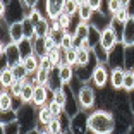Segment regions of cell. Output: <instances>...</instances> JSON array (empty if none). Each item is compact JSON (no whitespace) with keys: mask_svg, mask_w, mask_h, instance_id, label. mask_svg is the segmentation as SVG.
I'll use <instances>...</instances> for the list:
<instances>
[{"mask_svg":"<svg viewBox=\"0 0 134 134\" xmlns=\"http://www.w3.org/2000/svg\"><path fill=\"white\" fill-rule=\"evenodd\" d=\"M115 127H117V119L110 110L98 108L88 115V131L93 134H112Z\"/></svg>","mask_w":134,"mask_h":134,"instance_id":"cell-1","label":"cell"},{"mask_svg":"<svg viewBox=\"0 0 134 134\" xmlns=\"http://www.w3.org/2000/svg\"><path fill=\"white\" fill-rule=\"evenodd\" d=\"M0 55H2V67H14L23 62V53L19 50V45L10 41V43H2L0 48Z\"/></svg>","mask_w":134,"mask_h":134,"instance_id":"cell-2","label":"cell"},{"mask_svg":"<svg viewBox=\"0 0 134 134\" xmlns=\"http://www.w3.org/2000/svg\"><path fill=\"white\" fill-rule=\"evenodd\" d=\"M33 107H35L33 103H24L17 110V120H19L21 129L24 131L35 129L36 124H38V112H35Z\"/></svg>","mask_w":134,"mask_h":134,"instance_id":"cell-3","label":"cell"},{"mask_svg":"<svg viewBox=\"0 0 134 134\" xmlns=\"http://www.w3.org/2000/svg\"><path fill=\"white\" fill-rule=\"evenodd\" d=\"M28 7L24 5L23 0H10L7 2V10H5V21L9 23H16V21H23L28 16Z\"/></svg>","mask_w":134,"mask_h":134,"instance_id":"cell-4","label":"cell"},{"mask_svg":"<svg viewBox=\"0 0 134 134\" xmlns=\"http://www.w3.org/2000/svg\"><path fill=\"white\" fill-rule=\"evenodd\" d=\"M77 102L81 110H91L96 103V95H95V90L90 86V84L84 83L83 86L79 88L77 91Z\"/></svg>","mask_w":134,"mask_h":134,"instance_id":"cell-5","label":"cell"},{"mask_svg":"<svg viewBox=\"0 0 134 134\" xmlns=\"http://www.w3.org/2000/svg\"><path fill=\"white\" fill-rule=\"evenodd\" d=\"M108 79H110V71L107 69L105 64H96L95 69H93V76H91V81L95 84L96 88H105V84L108 83Z\"/></svg>","mask_w":134,"mask_h":134,"instance_id":"cell-6","label":"cell"},{"mask_svg":"<svg viewBox=\"0 0 134 134\" xmlns=\"http://www.w3.org/2000/svg\"><path fill=\"white\" fill-rule=\"evenodd\" d=\"M100 43L107 48V50H112L117 43H120V35L115 31L112 26H107L102 29V38H100Z\"/></svg>","mask_w":134,"mask_h":134,"instance_id":"cell-7","label":"cell"},{"mask_svg":"<svg viewBox=\"0 0 134 134\" xmlns=\"http://www.w3.org/2000/svg\"><path fill=\"white\" fill-rule=\"evenodd\" d=\"M120 41H122L124 47L134 45V17H129V19L124 23L122 33H120Z\"/></svg>","mask_w":134,"mask_h":134,"instance_id":"cell-8","label":"cell"},{"mask_svg":"<svg viewBox=\"0 0 134 134\" xmlns=\"http://www.w3.org/2000/svg\"><path fill=\"white\" fill-rule=\"evenodd\" d=\"M65 0H45V12L48 19H55L60 12H64Z\"/></svg>","mask_w":134,"mask_h":134,"instance_id":"cell-9","label":"cell"},{"mask_svg":"<svg viewBox=\"0 0 134 134\" xmlns=\"http://www.w3.org/2000/svg\"><path fill=\"white\" fill-rule=\"evenodd\" d=\"M23 21H16V23H10V24H9V38H10V41H14V43H21V41L26 38V35H24V24H23Z\"/></svg>","mask_w":134,"mask_h":134,"instance_id":"cell-10","label":"cell"},{"mask_svg":"<svg viewBox=\"0 0 134 134\" xmlns=\"http://www.w3.org/2000/svg\"><path fill=\"white\" fill-rule=\"evenodd\" d=\"M52 91L48 90L45 84H36L35 88V95H33V105L35 107H43L48 103V95Z\"/></svg>","mask_w":134,"mask_h":134,"instance_id":"cell-11","label":"cell"},{"mask_svg":"<svg viewBox=\"0 0 134 134\" xmlns=\"http://www.w3.org/2000/svg\"><path fill=\"white\" fill-rule=\"evenodd\" d=\"M124 77H126V69L124 67H112L110 71V84L115 91L122 90L124 84Z\"/></svg>","mask_w":134,"mask_h":134,"instance_id":"cell-12","label":"cell"},{"mask_svg":"<svg viewBox=\"0 0 134 134\" xmlns=\"http://www.w3.org/2000/svg\"><path fill=\"white\" fill-rule=\"evenodd\" d=\"M31 40V43H33V53L35 55H38L40 59H43V57L48 55V48H47V40L45 38H40V36H33Z\"/></svg>","mask_w":134,"mask_h":134,"instance_id":"cell-13","label":"cell"},{"mask_svg":"<svg viewBox=\"0 0 134 134\" xmlns=\"http://www.w3.org/2000/svg\"><path fill=\"white\" fill-rule=\"evenodd\" d=\"M81 110L77 115H74L71 120V131L72 132H79V131H88V115L83 114Z\"/></svg>","mask_w":134,"mask_h":134,"instance_id":"cell-14","label":"cell"},{"mask_svg":"<svg viewBox=\"0 0 134 134\" xmlns=\"http://www.w3.org/2000/svg\"><path fill=\"white\" fill-rule=\"evenodd\" d=\"M74 71H76L74 65H71V64H67V62L57 67V72H59V76H60L64 84H71L72 77H74Z\"/></svg>","mask_w":134,"mask_h":134,"instance_id":"cell-15","label":"cell"},{"mask_svg":"<svg viewBox=\"0 0 134 134\" xmlns=\"http://www.w3.org/2000/svg\"><path fill=\"white\" fill-rule=\"evenodd\" d=\"M10 108H14V95L10 93V90L2 88V93H0V112L10 110Z\"/></svg>","mask_w":134,"mask_h":134,"instance_id":"cell-16","label":"cell"},{"mask_svg":"<svg viewBox=\"0 0 134 134\" xmlns=\"http://www.w3.org/2000/svg\"><path fill=\"white\" fill-rule=\"evenodd\" d=\"M77 16H79V19L84 21V23H91V19H93V16H95V10H93V7L88 4L86 0H83V2L79 4Z\"/></svg>","mask_w":134,"mask_h":134,"instance_id":"cell-17","label":"cell"},{"mask_svg":"<svg viewBox=\"0 0 134 134\" xmlns=\"http://www.w3.org/2000/svg\"><path fill=\"white\" fill-rule=\"evenodd\" d=\"M23 64H24V67H26L28 74H35V72L40 69L41 59H40L38 55H35V53H31V55H28V57H24V59H23Z\"/></svg>","mask_w":134,"mask_h":134,"instance_id":"cell-18","label":"cell"},{"mask_svg":"<svg viewBox=\"0 0 134 134\" xmlns=\"http://www.w3.org/2000/svg\"><path fill=\"white\" fill-rule=\"evenodd\" d=\"M14 81H16V77H14V72L10 67H2L0 69V86L9 90L14 84Z\"/></svg>","mask_w":134,"mask_h":134,"instance_id":"cell-19","label":"cell"},{"mask_svg":"<svg viewBox=\"0 0 134 134\" xmlns=\"http://www.w3.org/2000/svg\"><path fill=\"white\" fill-rule=\"evenodd\" d=\"M93 59H95V55H93V50H86V48L77 47V60H76V67L86 65V64H90Z\"/></svg>","mask_w":134,"mask_h":134,"instance_id":"cell-20","label":"cell"},{"mask_svg":"<svg viewBox=\"0 0 134 134\" xmlns=\"http://www.w3.org/2000/svg\"><path fill=\"white\" fill-rule=\"evenodd\" d=\"M108 53H110V50H107L102 43L93 47V55H95L98 64H108Z\"/></svg>","mask_w":134,"mask_h":134,"instance_id":"cell-21","label":"cell"},{"mask_svg":"<svg viewBox=\"0 0 134 134\" xmlns=\"http://www.w3.org/2000/svg\"><path fill=\"white\" fill-rule=\"evenodd\" d=\"M35 35L40 36V38H47L50 35V19H41L38 24L35 26Z\"/></svg>","mask_w":134,"mask_h":134,"instance_id":"cell-22","label":"cell"},{"mask_svg":"<svg viewBox=\"0 0 134 134\" xmlns=\"http://www.w3.org/2000/svg\"><path fill=\"white\" fill-rule=\"evenodd\" d=\"M62 86H65V84L62 83V79H60V76H59V72H57V69L55 71H52V74H50V77H48V83H47V88L53 93L55 90H59V88H62Z\"/></svg>","mask_w":134,"mask_h":134,"instance_id":"cell-23","label":"cell"},{"mask_svg":"<svg viewBox=\"0 0 134 134\" xmlns=\"http://www.w3.org/2000/svg\"><path fill=\"white\" fill-rule=\"evenodd\" d=\"M55 119V115L52 114V110L48 108V105H43V107H40V110H38V122L41 124H50L52 120Z\"/></svg>","mask_w":134,"mask_h":134,"instance_id":"cell-24","label":"cell"},{"mask_svg":"<svg viewBox=\"0 0 134 134\" xmlns=\"http://www.w3.org/2000/svg\"><path fill=\"white\" fill-rule=\"evenodd\" d=\"M35 88H36V84H33V83H26L23 86V91H21V100H23L24 103H33Z\"/></svg>","mask_w":134,"mask_h":134,"instance_id":"cell-25","label":"cell"},{"mask_svg":"<svg viewBox=\"0 0 134 134\" xmlns=\"http://www.w3.org/2000/svg\"><path fill=\"white\" fill-rule=\"evenodd\" d=\"M90 26H91V23L79 21V24L76 26V31H74L76 41H77V40H83V38H88V35H90Z\"/></svg>","mask_w":134,"mask_h":134,"instance_id":"cell-26","label":"cell"},{"mask_svg":"<svg viewBox=\"0 0 134 134\" xmlns=\"http://www.w3.org/2000/svg\"><path fill=\"white\" fill-rule=\"evenodd\" d=\"M124 67L134 69V45L124 47Z\"/></svg>","mask_w":134,"mask_h":134,"instance_id":"cell-27","label":"cell"},{"mask_svg":"<svg viewBox=\"0 0 134 134\" xmlns=\"http://www.w3.org/2000/svg\"><path fill=\"white\" fill-rule=\"evenodd\" d=\"M122 90L126 93H132L134 91V71L132 69H126V77H124Z\"/></svg>","mask_w":134,"mask_h":134,"instance_id":"cell-28","label":"cell"},{"mask_svg":"<svg viewBox=\"0 0 134 134\" xmlns=\"http://www.w3.org/2000/svg\"><path fill=\"white\" fill-rule=\"evenodd\" d=\"M12 72H14V77H16V81H24V79L28 77V71H26V67H24V64H17V65L10 67Z\"/></svg>","mask_w":134,"mask_h":134,"instance_id":"cell-29","label":"cell"},{"mask_svg":"<svg viewBox=\"0 0 134 134\" xmlns=\"http://www.w3.org/2000/svg\"><path fill=\"white\" fill-rule=\"evenodd\" d=\"M17 45H19V50H21V53H23V59L33 53V43H31V40H29V38H24L23 41L17 43Z\"/></svg>","mask_w":134,"mask_h":134,"instance_id":"cell-30","label":"cell"},{"mask_svg":"<svg viewBox=\"0 0 134 134\" xmlns=\"http://www.w3.org/2000/svg\"><path fill=\"white\" fill-rule=\"evenodd\" d=\"M50 74H52V71H47L45 67H40L38 71H36V83H38V84H45V86H47Z\"/></svg>","mask_w":134,"mask_h":134,"instance_id":"cell-31","label":"cell"},{"mask_svg":"<svg viewBox=\"0 0 134 134\" xmlns=\"http://www.w3.org/2000/svg\"><path fill=\"white\" fill-rule=\"evenodd\" d=\"M74 43H76V36L72 35V33L65 31V35L62 36V40H60V47L67 50V48H72V47H74Z\"/></svg>","mask_w":134,"mask_h":134,"instance_id":"cell-32","label":"cell"},{"mask_svg":"<svg viewBox=\"0 0 134 134\" xmlns=\"http://www.w3.org/2000/svg\"><path fill=\"white\" fill-rule=\"evenodd\" d=\"M77 9H79L77 0H65V5H64V12H65V14L74 16V14H77Z\"/></svg>","mask_w":134,"mask_h":134,"instance_id":"cell-33","label":"cell"},{"mask_svg":"<svg viewBox=\"0 0 134 134\" xmlns=\"http://www.w3.org/2000/svg\"><path fill=\"white\" fill-rule=\"evenodd\" d=\"M76 60H77V47L67 48L65 50V62L76 67Z\"/></svg>","mask_w":134,"mask_h":134,"instance_id":"cell-34","label":"cell"},{"mask_svg":"<svg viewBox=\"0 0 134 134\" xmlns=\"http://www.w3.org/2000/svg\"><path fill=\"white\" fill-rule=\"evenodd\" d=\"M131 17V14H129V10L127 9H119L117 12H115L114 16H112V19H115L117 23H120V24H124L127 19Z\"/></svg>","mask_w":134,"mask_h":134,"instance_id":"cell-35","label":"cell"},{"mask_svg":"<svg viewBox=\"0 0 134 134\" xmlns=\"http://www.w3.org/2000/svg\"><path fill=\"white\" fill-rule=\"evenodd\" d=\"M48 108H50L52 110V114L55 115V117H60V115H62V112H64V107L60 105L59 102H55V100H48Z\"/></svg>","mask_w":134,"mask_h":134,"instance_id":"cell-36","label":"cell"},{"mask_svg":"<svg viewBox=\"0 0 134 134\" xmlns=\"http://www.w3.org/2000/svg\"><path fill=\"white\" fill-rule=\"evenodd\" d=\"M26 17H28V19L31 21L35 26H36V24H38L41 19H43V16L40 14V10H38L36 7H35V9H29V10H28V16H26Z\"/></svg>","mask_w":134,"mask_h":134,"instance_id":"cell-37","label":"cell"},{"mask_svg":"<svg viewBox=\"0 0 134 134\" xmlns=\"http://www.w3.org/2000/svg\"><path fill=\"white\" fill-rule=\"evenodd\" d=\"M71 17H72V16H69V14H65V12H60L55 19L59 21V24L62 26L64 29H69V26H71Z\"/></svg>","mask_w":134,"mask_h":134,"instance_id":"cell-38","label":"cell"},{"mask_svg":"<svg viewBox=\"0 0 134 134\" xmlns=\"http://www.w3.org/2000/svg\"><path fill=\"white\" fill-rule=\"evenodd\" d=\"M23 24H24V35H26V38H33V36H35V24H33L28 17H24Z\"/></svg>","mask_w":134,"mask_h":134,"instance_id":"cell-39","label":"cell"},{"mask_svg":"<svg viewBox=\"0 0 134 134\" xmlns=\"http://www.w3.org/2000/svg\"><path fill=\"white\" fill-rule=\"evenodd\" d=\"M24 81H14V84H12L9 90H10V93L14 95V98H21V91H23V86H24Z\"/></svg>","mask_w":134,"mask_h":134,"instance_id":"cell-40","label":"cell"},{"mask_svg":"<svg viewBox=\"0 0 134 134\" xmlns=\"http://www.w3.org/2000/svg\"><path fill=\"white\" fill-rule=\"evenodd\" d=\"M48 127H50V134H60L62 132V122H60L59 117L53 119V120L48 124Z\"/></svg>","mask_w":134,"mask_h":134,"instance_id":"cell-41","label":"cell"},{"mask_svg":"<svg viewBox=\"0 0 134 134\" xmlns=\"http://www.w3.org/2000/svg\"><path fill=\"white\" fill-rule=\"evenodd\" d=\"M107 9H108V12L114 16L115 12H117L119 9H122V7H120V4H119V0H107Z\"/></svg>","mask_w":134,"mask_h":134,"instance_id":"cell-42","label":"cell"},{"mask_svg":"<svg viewBox=\"0 0 134 134\" xmlns=\"http://www.w3.org/2000/svg\"><path fill=\"white\" fill-rule=\"evenodd\" d=\"M86 2L93 7V10H95V12L102 10V2H103V0H86Z\"/></svg>","mask_w":134,"mask_h":134,"instance_id":"cell-43","label":"cell"},{"mask_svg":"<svg viewBox=\"0 0 134 134\" xmlns=\"http://www.w3.org/2000/svg\"><path fill=\"white\" fill-rule=\"evenodd\" d=\"M23 2H24V5H26V7H28V10H29V9H35L36 5H38L40 0H23Z\"/></svg>","mask_w":134,"mask_h":134,"instance_id":"cell-44","label":"cell"},{"mask_svg":"<svg viewBox=\"0 0 134 134\" xmlns=\"http://www.w3.org/2000/svg\"><path fill=\"white\" fill-rule=\"evenodd\" d=\"M127 10H129L131 17H134V0H131V2H129V5H127Z\"/></svg>","mask_w":134,"mask_h":134,"instance_id":"cell-45","label":"cell"},{"mask_svg":"<svg viewBox=\"0 0 134 134\" xmlns=\"http://www.w3.org/2000/svg\"><path fill=\"white\" fill-rule=\"evenodd\" d=\"M129 2H131V0H119V4H120V7H122V9H127Z\"/></svg>","mask_w":134,"mask_h":134,"instance_id":"cell-46","label":"cell"},{"mask_svg":"<svg viewBox=\"0 0 134 134\" xmlns=\"http://www.w3.org/2000/svg\"><path fill=\"white\" fill-rule=\"evenodd\" d=\"M132 71H134V69H132Z\"/></svg>","mask_w":134,"mask_h":134,"instance_id":"cell-47","label":"cell"}]
</instances>
